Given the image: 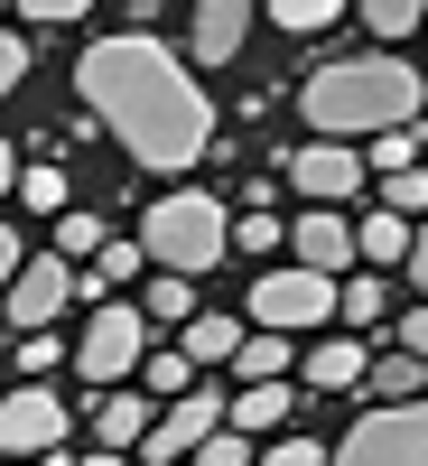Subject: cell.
<instances>
[{
  "label": "cell",
  "instance_id": "cell-2",
  "mask_svg": "<svg viewBox=\"0 0 428 466\" xmlns=\"http://www.w3.org/2000/svg\"><path fill=\"white\" fill-rule=\"evenodd\" d=\"M298 112H307V131H326V140H344V131H401V122H419V75L392 66V56L317 66L298 85Z\"/></svg>",
  "mask_w": 428,
  "mask_h": 466
},
{
  "label": "cell",
  "instance_id": "cell-18",
  "mask_svg": "<svg viewBox=\"0 0 428 466\" xmlns=\"http://www.w3.org/2000/svg\"><path fill=\"white\" fill-rule=\"evenodd\" d=\"M186 355H196V364H233V355H243V327H233V318H186Z\"/></svg>",
  "mask_w": 428,
  "mask_h": 466
},
{
  "label": "cell",
  "instance_id": "cell-31",
  "mask_svg": "<svg viewBox=\"0 0 428 466\" xmlns=\"http://www.w3.org/2000/svg\"><path fill=\"white\" fill-rule=\"evenodd\" d=\"M19 373H56V336H47V327L19 336Z\"/></svg>",
  "mask_w": 428,
  "mask_h": 466
},
{
  "label": "cell",
  "instance_id": "cell-1",
  "mask_svg": "<svg viewBox=\"0 0 428 466\" xmlns=\"http://www.w3.org/2000/svg\"><path fill=\"white\" fill-rule=\"evenodd\" d=\"M75 85H85L94 122H112V140H122L140 168H186V159H205V149H214V103H205V85H196V75H186L149 28L94 37L85 66H75Z\"/></svg>",
  "mask_w": 428,
  "mask_h": 466
},
{
  "label": "cell",
  "instance_id": "cell-15",
  "mask_svg": "<svg viewBox=\"0 0 428 466\" xmlns=\"http://www.w3.org/2000/svg\"><path fill=\"white\" fill-rule=\"evenodd\" d=\"M354 233H363V261H373V270H392V261H410V243H419L401 206H382V215H363Z\"/></svg>",
  "mask_w": 428,
  "mask_h": 466
},
{
  "label": "cell",
  "instance_id": "cell-4",
  "mask_svg": "<svg viewBox=\"0 0 428 466\" xmlns=\"http://www.w3.org/2000/svg\"><path fill=\"white\" fill-rule=\"evenodd\" d=\"M335 457H344V466H428V401L410 392V401L363 410L354 430L335 439Z\"/></svg>",
  "mask_w": 428,
  "mask_h": 466
},
{
  "label": "cell",
  "instance_id": "cell-27",
  "mask_svg": "<svg viewBox=\"0 0 428 466\" xmlns=\"http://www.w3.org/2000/svg\"><path fill=\"white\" fill-rule=\"evenodd\" d=\"M186 364H196V355H186V345H177V355H149L140 373H149V392H186Z\"/></svg>",
  "mask_w": 428,
  "mask_h": 466
},
{
  "label": "cell",
  "instance_id": "cell-21",
  "mask_svg": "<svg viewBox=\"0 0 428 466\" xmlns=\"http://www.w3.org/2000/svg\"><path fill=\"white\" fill-rule=\"evenodd\" d=\"M140 261H149V243H103V252H94V280H85V299H112V280H131Z\"/></svg>",
  "mask_w": 428,
  "mask_h": 466
},
{
  "label": "cell",
  "instance_id": "cell-17",
  "mask_svg": "<svg viewBox=\"0 0 428 466\" xmlns=\"http://www.w3.org/2000/svg\"><path fill=\"white\" fill-rule=\"evenodd\" d=\"M19 206H28V215H65V206H75V187H65V168H56V159H37V168H19Z\"/></svg>",
  "mask_w": 428,
  "mask_h": 466
},
{
  "label": "cell",
  "instance_id": "cell-28",
  "mask_svg": "<svg viewBox=\"0 0 428 466\" xmlns=\"http://www.w3.org/2000/svg\"><path fill=\"white\" fill-rule=\"evenodd\" d=\"M410 149H419V131H410V122H401V131H382V149H373V168H382V177H392V168H419Z\"/></svg>",
  "mask_w": 428,
  "mask_h": 466
},
{
  "label": "cell",
  "instance_id": "cell-30",
  "mask_svg": "<svg viewBox=\"0 0 428 466\" xmlns=\"http://www.w3.org/2000/svg\"><path fill=\"white\" fill-rule=\"evenodd\" d=\"M392 206L401 215H428V168H392Z\"/></svg>",
  "mask_w": 428,
  "mask_h": 466
},
{
  "label": "cell",
  "instance_id": "cell-35",
  "mask_svg": "<svg viewBox=\"0 0 428 466\" xmlns=\"http://www.w3.org/2000/svg\"><path fill=\"white\" fill-rule=\"evenodd\" d=\"M410 289L428 299V224H419V243H410Z\"/></svg>",
  "mask_w": 428,
  "mask_h": 466
},
{
  "label": "cell",
  "instance_id": "cell-19",
  "mask_svg": "<svg viewBox=\"0 0 428 466\" xmlns=\"http://www.w3.org/2000/svg\"><path fill=\"white\" fill-rule=\"evenodd\" d=\"M233 373H252V382L289 373V327H261V336H243V355H233Z\"/></svg>",
  "mask_w": 428,
  "mask_h": 466
},
{
  "label": "cell",
  "instance_id": "cell-3",
  "mask_svg": "<svg viewBox=\"0 0 428 466\" xmlns=\"http://www.w3.org/2000/svg\"><path fill=\"white\" fill-rule=\"evenodd\" d=\"M140 243H149V261L159 270H214L224 261V243H233V224H224V206L214 197H159L149 206V224H140Z\"/></svg>",
  "mask_w": 428,
  "mask_h": 466
},
{
  "label": "cell",
  "instance_id": "cell-9",
  "mask_svg": "<svg viewBox=\"0 0 428 466\" xmlns=\"http://www.w3.org/2000/svg\"><path fill=\"white\" fill-rule=\"evenodd\" d=\"M65 299H75V261H65V252H37L19 280H10V318H19V327H47Z\"/></svg>",
  "mask_w": 428,
  "mask_h": 466
},
{
  "label": "cell",
  "instance_id": "cell-7",
  "mask_svg": "<svg viewBox=\"0 0 428 466\" xmlns=\"http://www.w3.org/2000/svg\"><path fill=\"white\" fill-rule=\"evenodd\" d=\"M214 430H224V401H214V392H168V410L149 420V439H140L131 457H196Z\"/></svg>",
  "mask_w": 428,
  "mask_h": 466
},
{
  "label": "cell",
  "instance_id": "cell-5",
  "mask_svg": "<svg viewBox=\"0 0 428 466\" xmlns=\"http://www.w3.org/2000/svg\"><path fill=\"white\" fill-rule=\"evenodd\" d=\"M335 308H344V289H335V270H270V280L252 289V327H317V318H335Z\"/></svg>",
  "mask_w": 428,
  "mask_h": 466
},
{
  "label": "cell",
  "instance_id": "cell-12",
  "mask_svg": "<svg viewBox=\"0 0 428 466\" xmlns=\"http://www.w3.org/2000/svg\"><path fill=\"white\" fill-rule=\"evenodd\" d=\"M252 28V0H196V66H224Z\"/></svg>",
  "mask_w": 428,
  "mask_h": 466
},
{
  "label": "cell",
  "instance_id": "cell-8",
  "mask_svg": "<svg viewBox=\"0 0 428 466\" xmlns=\"http://www.w3.org/2000/svg\"><path fill=\"white\" fill-rule=\"evenodd\" d=\"M75 364H85L94 382H112V373H140V308L103 299V308H94V327H85V345H75Z\"/></svg>",
  "mask_w": 428,
  "mask_h": 466
},
{
  "label": "cell",
  "instance_id": "cell-23",
  "mask_svg": "<svg viewBox=\"0 0 428 466\" xmlns=\"http://www.w3.org/2000/svg\"><path fill=\"white\" fill-rule=\"evenodd\" d=\"M335 10H344V0H270V19H280V28H298V37H307V28H326Z\"/></svg>",
  "mask_w": 428,
  "mask_h": 466
},
{
  "label": "cell",
  "instance_id": "cell-14",
  "mask_svg": "<svg viewBox=\"0 0 428 466\" xmlns=\"http://www.w3.org/2000/svg\"><path fill=\"white\" fill-rule=\"evenodd\" d=\"M363 373H373V355L354 336H326L317 355H307V382H317V392H344V382H363Z\"/></svg>",
  "mask_w": 428,
  "mask_h": 466
},
{
  "label": "cell",
  "instance_id": "cell-26",
  "mask_svg": "<svg viewBox=\"0 0 428 466\" xmlns=\"http://www.w3.org/2000/svg\"><path fill=\"white\" fill-rule=\"evenodd\" d=\"M149 318H186V270H159V280H149Z\"/></svg>",
  "mask_w": 428,
  "mask_h": 466
},
{
  "label": "cell",
  "instance_id": "cell-16",
  "mask_svg": "<svg viewBox=\"0 0 428 466\" xmlns=\"http://www.w3.org/2000/svg\"><path fill=\"white\" fill-rule=\"evenodd\" d=\"M233 420H243L252 439L289 430V382H243V392H233Z\"/></svg>",
  "mask_w": 428,
  "mask_h": 466
},
{
  "label": "cell",
  "instance_id": "cell-6",
  "mask_svg": "<svg viewBox=\"0 0 428 466\" xmlns=\"http://www.w3.org/2000/svg\"><path fill=\"white\" fill-rule=\"evenodd\" d=\"M0 448L10 457H56L65 448V401L37 392V382H19V392L0 401Z\"/></svg>",
  "mask_w": 428,
  "mask_h": 466
},
{
  "label": "cell",
  "instance_id": "cell-24",
  "mask_svg": "<svg viewBox=\"0 0 428 466\" xmlns=\"http://www.w3.org/2000/svg\"><path fill=\"white\" fill-rule=\"evenodd\" d=\"M419 10H428V0H363V19H373L382 37H410V28H419Z\"/></svg>",
  "mask_w": 428,
  "mask_h": 466
},
{
  "label": "cell",
  "instance_id": "cell-29",
  "mask_svg": "<svg viewBox=\"0 0 428 466\" xmlns=\"http://www.w3.org/2000/svg\"><path fill=\"white\" fill-rule=\"evenodd\" d=\"M261 457H270V466H326L335 448H326V439H280V448H261Z\"/></svg>",
  "mask_w": 428,
  "mask_h": 466
},
{
  "label": "cell",
  "instance_id": "cell-34",
  "mask_svg": "<svg viewBox=\"0 0 428 466\" xmlns=\"http://www.w3.org/2000/svg\"><path fill=\"white\" fill-rule=\"evenodd\" d=\"M401 345H410V355H428V299H419L410 318H401Z\"/></svg>",
  "mask_w": 428,
  "mask_h": 466
},
{
  "label": "cell",
  "instance_id": "cell-11",
  "mask_svg": "<svg viewBox=\"0 0 428 466\" xmlns=\"http://www.w3.org/2000/svg\"><path fill=\"white\" fill-rule=\"evenodd\" d=\"M289 243H298L307 270H354V261H363V233H354V224H335V206L298 215V224H289Z\"/></svg>",
  "mask_w": 428,
  "mask_h": 466
},
{
  "label": "cell",
  "instance_id": "cell-13",
  "mask_svg": "<svg viewBox=\"0 0 428 466\" xmlns=\"http://www.w3.org/2000/svg\"><path fill=\"white\" fill-rule=\"evenodd\" d=\"M94 457H122V448H140L149 439V401L140 392H112V382H103V410H94Z\"/></svg>",
  "mask_w": 428,
  "mask_h": 466
},
{
  "label": "cell",
  "instance_id": "cell-22",
  "mask_svg": "<svg viewBox=\"0 0 428 466\" xmlns=\"http://www.w3.org/2000/svg\"><path fill=\"white\" fill-rule=\"evenodd\" d=\"M382 308H392V289H382L373 270H363V280H344V327H373Z\"/></svg>",
  "mask_w": 428,
  "mask_h": 466
},
{
  "label": "cell",
  "instance_id": "cell-20",
  "mask_svg": "<svg viewBox=\"0 0 428 466\" xmlns=\"http://www.w3.org/2000/svg\"><path fill=\"white\" fill-rule=\"evenodd\" d=\"M103 243H112V224H103V215H75V206L56 215V252H65V261H94Z\"/></svg>",
  "mask_w": 428,
  "mask_h": 466
},
{
  "label": "cell",
  "instance_id": "cell-10",
  "mask_svg": "<svg viewBox=\"0 0 428 466\" xmlns=\"http://www.w3.org/2000/svg\"><path fill=\"white\" fill-rule=\"evenodd\" d=\"M363 149H298V159H289V177H298V197L307 206H344V197H354V187H363Z\"/></svg>",
  "mask_w": 428,
  "mask_h": 466
},
{
  "label": "cell",
  "instance_id": "cell-25",
  "mask_svg": "<svg viewBox=\"0 0 428 466\" xmlns=\"http://www.w3.org/2000/svg\"><path fill=\"white\" fill-rule=\"evenodd\" d=\"M419 364H428V355H410V345H401V355H392V364H373V373H382V392H392V401H410L419 382H428Z\"/></svg>",
  "mask_w": 428,
  "mask_h": 466
},
{
  "label": "cell",
  "instance_id": "cell-33",
  "mask_svg": "<svg viewBox=\"0 0 428 466\" xmlns=\"http://www.w3.org/2000/svg\"><path fill=\"white\" fill-rule=\"evenodd\" d=\"M94 0H19V19H85Z\"/></svg>",
  "mask_w": 428,
  "mask_h": 466
},
{
  "label": "cell",
  "instance_id": "cell-32",
  "mask_svg": "<svg viewBox=\"0 0 428 466\" xmlns=\"http://www.w3.org/2000/svg\"><path fill=\"white\" fill-rule=\"evenodd\" d=\"M280 233H289L280 215H252V224H233V243H243V252H270V243H280Z\"/></svg>",
  "mask_w": 428,
  "mask_h": 466
}]
</instances>
